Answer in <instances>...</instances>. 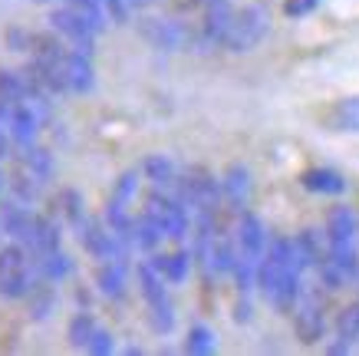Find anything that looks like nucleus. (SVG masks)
<instances>
[{
    "instance_id": "obj_1",
    "label": "nucleus",
    "mask_w": 359,
    "mask_h": 356,
    "mask_svg": "<svg viewBox=\"0 0 359 356\" xmlns=\"http://www.w3.org/2000/svg\"><path fill=\"white\" fill-rule=\"evenodd\" d=\"M53 178V155L46 149H36V145H27L20 149L17 162H13V172L7 175V185H11V198L23 202V205H33L40 195H43L46 182Z\"/></svg>"
},
{
    "instance_id": "obj_2",
    "label": "nucleus",
    "mask_w": 359,
    "mask_h": 356,
    "mask_svg": "<svg viewBox=\"0 0 359 356\" xmlns=\"http://www.w3.org/2000/svg\"><path fill=\"white\" fill-rule=\"evenodd\" d=\"M40 284H43L40 268H36L33 254L23 248V244L0 248V297H4V301H23V297H30Z\"/></svg>"
},
{
    "instance_id": "obj_3",
    "label": "nucleus",
    "mask_w": 359,
    "mask_h": 356,
    "mask_svg": "<svg viewBox=\"0 0 359 356\" xmlns=\"http://www.w3.org/2000/svg\"><path fill=\"white\" fill-rule=\"evenodd\" d=\"M139 284H142L145 307H149L152 330L168 336L175 330V307H172V297H168V281L158 274V268H155L152 261H145V264H139Z\"/></svg>"
},
{
    "instance_id": "obj_4",
    "label": "nucleus",
    "mask_w": 359,
    "mask_h": 356,
    "mask_svg": "<svg viewBox=\"0 0 359 356\" xmlns=\"http://www.w3.org/2000/svg\"><path fill=\"white\" fill-rule=\"evenodd\" d=\"M267 30H271V13H267V7L248 4V7H241V11L234 13L231 30L221 46H228L231 53H248V50H254V46L267 37Z\"/></svg>"
},
{
    "instance_id": "obj_5",
    "label": "nucleus",
    "mask_w": 359,
    "mask_h": 356,
    "mask_svg": "<svg viewBox=\"0 0 359 356\" xmlns=\"http://www.w3.org/2000/svg\"><path fill=\"white\" fill-rule=\"evenodd\" d=\"M145 215L152 218V221H158L165 237H172V241H182V237L188 235V225H191V221H188V205L175 192H165V188L149 192V198H145Z\"/></svg>"
},
{
    "instance_id": "obj_6",
    "label": "nucleus",
    "mask_w": 359,
    "mask_h": 356,
    "mask_svg": "<svg viewBox=\"0 0 359 356\" xmlns=\"http://www.w3.org/2000/svg\"><path fill=\"white\" fill-rule=\"evenodd\" d=\"M175 195H178L188 208H195V211H218V202L224 192H221V182L211 172H205V169H188V172L178 175Z\"/></svg>"
},
{
    "instance_id": "obj_7",
    "label": "nucleus",
    "mask_w": 359,
    "mask_h": 356,
    "mask_svg": "<svg viewBox=\"0 0 359 356\" xmlns=\"http://www.w3.org/2000/svg\"><path fill=\"white\" fill-rule=\"evenodd\" d=\"M139 33L142 40L162 53H175V50H188L195 44V37L182 20L175 17H142L139 20Z\"/></svg>"
},
{
    "instance_id": "obj_8",
    "label": "nucleus",
    "mask_w": 359,
    "mask_h": 356,
    "mask_svg": "<svg viewBox=\"0 0 359 356\" xmlns=\"http://www.w3.org/2000/svg\"><path fill=\"white\" fill-rule=\"evenodd\" d=\"M50 30L60 33L66 44L73 46V50H79V53H89V56H93V50H96L99 30H96V27H93V23H89L79 11H73L69 4L50 13Z\"/></svg>"
},
{
    "instance_id": "obj_9",
    "label": "nucleus",
    "mask_w": 359,
    "mask_h": 356,
    "mask_svg": "<svg viewBox=\"0 0 359 356\" xmlns=\"http://www.w3.org/2000/svg\"><path fill=\"white\" fill-rule=\"evenodd\" d=\"M297 334L304 343H316L323 330H327V317H323V297L316 291H304L297 301Z\"/></svg>"
},
{
    "instance_id": "obj_10",
    "label": "nucleus",
    "mask_w": 359,
    "mask_h": 356,
    "mask_svg": "<svg viewBox=\"0 0 359 356\" xmlns=\"http://www.w3.org/2000/svg\"><path fill=\"white\" fill-rule=\"evenodd\" d=\"M238 251L241 258L248 261H261L267 254V228L257 215H250V211H241V221H238Z\"/></svg>"
},
{
    "instance_id": "obj_11",
    "label": "nucleus",
    "mask_w": 359,
    "mask_h": 356,
    "mask_svg": "<svg viewBox=\"0 0 359 356\" xmlns=\"http://www.w3.org/2000/svg\"><path fill=\"white\" fill-rule=\"evenodd\" d=\"M234 7L231 0H208L205 4V23H201V33H205L208 44H224V37L231 30V20H234Z\"/></svg>"
},
{
    "instance_id": "obj_12",
    "label": "nucleus",
    "mask_w": 359,
    "mask_h": 356,
    "mask_svg": "<svg viewBox=\"0 0 359 356\" xmlns=\"http://www.w3.org/2000/svg\"><path fill=\"white\" fill-rule=\"evenodd\" d=\"M250 188H254V182H250L248 165H231L228 172H224V178H221V192H224V202H228L234 211H244V208H248Z\"/></svg>"
},
{
    "instance_id": "obj_13",
    "label": "nucleus",
    "mask_w": 359,
    "mask_h": 356,
    "mask_svg": "<svg viewBox=\"0 0 359 356\" xmlns=\"http://www.w3.org/2000/svg\"><path fill=\"white\" fill-rule=\"evenodd\" d=\"M93 86H96L93 56L79 53V50H69V60H66V89L69 93H89Z\"/></svg>"
},
{
    "instance_id": "obj_14",
    "label": "nucleus",
    "mask_w": 359,
    "mask_h": 356,
    "mask_svg": "<svg viewBox=\"0 0 359 356\" xmlns=\"http://www.w3.org/2000/svg\"><path fill=\"white\" fill-rule=\"evenodd\" d=\"M33 89H36V83L30 79L27 70H23V73H17V70H0V106L4 109H13L17 103H23Z\"/></svg>"
},
{
    "instance_id": "obj_15",
    "label": "nucleus",
    "mask_w": 359,
    "mask_h": 356,
    "mask_svg": "<svg viewBox=\"0 0 359 356\" xmlns=\"http://www.w3.org/2000/svg\"><path fill=\"white\" fill-rule=\"evenodd\" d=\"M300 185L313 195H343L346 192V178H343L337 169H327V165L306 169V172L300 175Z\"/></svg>"
},
{
    "instance_id": "obj_16",
    "label": "nucleus",
    "mask_w": 359,
    "mask_h": 356,
    "mask_svg": "<svg viewBox=\"0 0 359 356\" xmlns=\"http://www.w3.org/2000/svg\"><path fill=\"white\" fill-rule=\"evenodd\" d=\"M126 261H102L96 270V287L102 297L109 301H122L126 297Z\"/></svg>"
},
{
    "instance_id": "obj_17",
    "label": "nucleus",
    "mask_w": 359,
    "mask_h": 356,
    "mask_svg": "<svg viewBox=\"0 0 359 356\" xmlns=\"http://www.w3.org/2000/svg\"><path fill=\"white\" fill-rule=\"evenodd\" d=\"M359 343V303H349L337 317V343H330V353H349Z\"/></svg>"
},
{
    "instance_id": "obj_18",
    "label": "nucleus",
    "mask_w": 359,
    "mask_h": 356,
    "mask_svg": "<svg viewBox=\"0 0 359 356\" xmlns=\"http://www.w3.org/2000/svg\"><path fill=\"white\" fill-rule=\"evenodd\" d=\"M142 175L152 182V188H165V192H175V182H178V169L168 155H149L142 162Z\"/></svg>"
},
{
    "instance_id": "obj_19",
    "label": "nucleus",
    "mask_w": 359,
    "mask_h": 356,
    "mask_svg": "<svg viewBox=\"0 0 359 356\" xmlns=\"http://www.w3.org/2000/svg\"><path fill=\"white\" fill-rule=\"evenodd\" d=\"M36 268H40V277H43L46 284H56V281L73 277L76 264H73V258H69L63 248H56V251H50V254H43V258H36Z\"/></svg>"
},
{
    "instance_id": "obj_20",
    "label": "nucleus",
    "mask_w": 359,
    "mask_h": 356,
    "mask_svg": "<svg viewBox=\"0 0 359 356\" xmlns=\"http://www.w3.org/2000/svg\"><path fill=\"white\" fill-rule=\"evenodd\" d=\"M327 126L333 132H359V96L339 99L327 112Z\"/></svg>"
},
{
    "instance_id": "obj_21",
    "label": "nucleus",
    "mask_w": 359,
    "mask_h": 356,
    "mask_svg": "<svg viewBox=\"0 0 359 356\" xmlns=\"http://www.w3.org/2000/svg\"><path fill=\"white\" fill-rule=\"evenodd\" d=\"M152 264L158 268L168 284H185L188 281V270H191V258H188V251H175V254H155Z\"/></svg>"
},
{
    "instance_id": "obj_22",
    "label": "nucleus",
    "mask_w": 359,
    "mask_h": 356,
    "mask_svg": "<svg viewBox=\"0 0 359 356\" xmlns=\"http://www.w3.org/2000/svg\"><path fill=\"white\" fill-rule=\"evenodd\" d=\"M162 225L158 221H152V218L142 211V218H135V225H132V248H139V251H155L158 244H162Z\"/></svg>"
},
{
    "instance_id": "obj_23",
    "label": "nucleus",
    "mask_w": 359,
    "mask_h": 356,
    "mask_svg": "<svg viewBox=\"0 0 359 356\" xmlns=\"http://www.w3.org/2000/svg\"><path fill=\"white\" fill-rule=\"evenodd\" d=\"M96 327H99V320L93 313H76V317L69 320V327H66L69 346H73V350H89V340L96 334Z\"/></svg>"
},
{
    "instance_id": "obj_24",
    "label": "nucleus",
    "mask_w": 359,
    "mask_h": 356,
    "mask_svg": "<svg viewBox=\"0 0 359 356\" xmlns=\"http://www.w3.org/2000/svg\"><path fill=\"white\" fill-rule=\"evenodd\" d=\"M215 330L208 324H195L191 330H188V343H185V350L188 353H195V356H211L215 353Z\"/></svg>"
},
{
    "instance_id": "obj_25",
    "label": "nucleus",
    "mask_w": 359,
    "mask_h": 356,
    "mask_svg": "<svg viewBox=\"0 0 359 356\" xmlns=\"http://www.w3.org/2000/svg\"><path fill=\"white\" fill-rule=\"evenodd\" d=\"M73 11H79L83 17H86L93 27H96L99 33L106 30V17H109V11H106V0H66Z\"/></svg>"
},
{
    "instance_id": "obj_26",
    "label": "nucleus",
    "mask_w": 359,
    "mask_h": 356,
    "mask_svg": "<svg viewBox=\"0 0 359 356\" xmlns=\"http://www.w3.org/2000/svg\"><path fill=\"white\" fill-rule=\"evenodd\" d=\"M56 205H60L63 218H66V221H69L73 228H79L83 221H86V211H83V198H79V192H73V188H63V195L56 198Z\"/></svg>"
},
{
    "instance_id": "obj_27",
    "label": "nucleus",
    "mask_w": 359,
    "mask_h": 356,
    "mask_svg": "<svg viewBox=\"0 0 359 356\" xmlns=\"http://www.w3.org/2000/svg\"><path fill=\"white\" fill-rule=\"evenodd\" d=\"M135 192H139V172H126L116 182V192H112L109 202H116V205H129L132 198H135Z\"/></svg>"
},
{
    "instance_id": "obj_28",
    "label": "nucleus",
    "mask_w": 359,
    "mask_h": 356,
    "mask_svg": "<svg viewBox=\"0 0 359 356\" xmlns=\"http://www.w3.org/2000/svg\"><path fill=\"white\" fill-rule=\"evenodd\" d=\"M149 0H106V11H109V17L112 20H119V23H126L132 17L135 11H142Z\"/></svg>"
},
{
    "instance_id": "obj_29",
    "label": "nucleus",
    "mask_w": 359,
    "mask_h": 356,
    "mask_svg": "<svg viewBox=\"0 0 359 356\" xmlns=\"http://www.w3.org/2000/svg\"><path fill=\"white\" fill-rule=\"evenodd\" d=\"M86 353H93V356H109V353H116V340H112V334L102 324L96 327V334H93V340H89V350H86Z\"/></svg>"
},
{
    "instance_id": "obj_30",
    "label": "nucleus",
    "mask_w": 359,
    "mask_h": 356,
    "mask_svg": "<svg viewBox=\"0 0 359 356\" xmlns=\"http://www.w3.org/2000/svg\"><path fill=\"white\" fill-rule=\"evenodd\" d=\"M11 145H13V132H11V109L0 106V162L11 155Z\"/></svg>"
},
{
    "instance_id": "obj_31",
    "label": "nucleus",
    "mask_w": 359,
    "mask_h": 356,
    "mask_svg": "<svg viewBox=\"0 0 359 356\" xmlns=\"http://www.w3.org/2000/svg\"><path fill=\"white\" fill-rule=\"evenodd\" d=\"M320 7V0H283V17H306Z\"/></svg>"
},
{
    "instance_id": "obj_32",
    "label": "nucleus",
    "mask_w": 359,
    "mask_h": 356,
    "mask_svg": "<svg viewBox=\"0 0 359 356\" xmlns=\"http://www.w3.org/2000/svg\"><path fill=\"white\" fill-rule=\"evenodd\" d=\"M4 185H7V175L0 172V192H4Z\"/></svg>"
},
{
    "instance_id": "obj_33",
    "label": "nucleus",
    "mask_w": 359,
    "mask_h": 356,
    "mask_svg": "<svg viewBox=\"0 0 359 356\" xmlns=\"http://www.w3.org/2000/svg\"><path fill=\"white\" fill-rule=\"evenodd\" d=\"M0 231H4V221H0Z\"/></svg>"
}]
</instances>
